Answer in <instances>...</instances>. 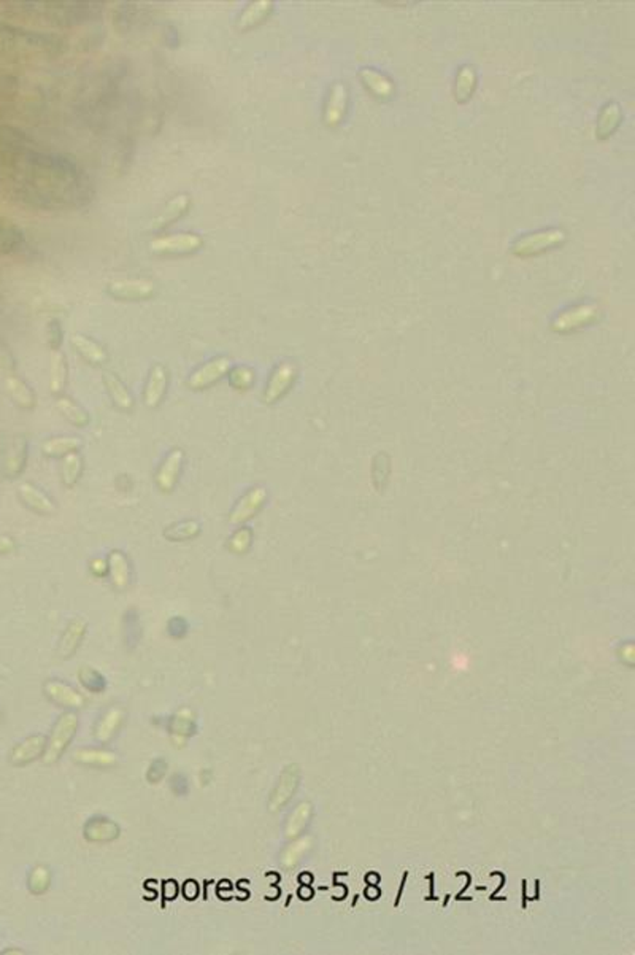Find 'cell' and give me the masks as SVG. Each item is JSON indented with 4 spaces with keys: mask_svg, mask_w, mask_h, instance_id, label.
I'll use <instances>...</instances> for the list:
<instances>
[{
    "mask_svg": "<svg viewBox=\"0 0 635 955\" xmlns=\"http://www.w3.org/2000/svg\"><path fill=\"white\" fill-rule=\"evenodd\" d=\"M16 549V542L13 537L0 534V555H7L10 552H13Z\"/></svg>",
    "mask_w": 635,
    "mask_h": 955,
    "instance_id": "cell-42",
    "label": "cell"
},
{
    "mask_svg": "<svg viewBox=\"0 0 635 955\" xmlns=\"http://www.w3.org/2000/svg\"><path fill=\"white\" fill-rule=\"evenodd\" d=\"M73 760L86 767H113L118 763V755L105 749H79L73 754Z\"/></svg>",
    "mask_w": 635,
    "mask_h": 955,
    "instance_id": "cell-18",
    "label": "cell"
},
{
    "mask_svg": "<svg viewBox=\"0 0 635 955\" xmlns=\"http://www.w3.org/2000/svg\"><path fill=\"white\" fill-rule=\"evenodd\" d=\"M81 447V440L78 437H54L44 445V451L48 456H59L64 453L75 451Z\"/></svg>",
    "mask_w": 635,
    "mask_h": 955,
    "instance_id": "cell-34",
    "label": "cell"
},
{
    "mask_svg": "<svg viewBox=\"0 0 635 955\" xmlns=\"http://www.w3.org/2000/svg\"><path fill=\"white\" fill-rule=\"evenodd\" d=\"M108 291L116 297L138 299L150 296L155 291V285L148 280H123L110 283Z\"/></svg>",
    "mask_w": 635,
    "mask_h": 955,
    "instance_id": "cell-11",
    "label": "cell"
},
{
    "mask_svg": "<svg viewBox=\"0 0 635 955\" xmlns=\"http://www.w3.org/2000/svg\"><path fill=\"white\" fill-rule=\"evenodd\" d=\"M296 376V367L292 364L284 363L278 367L277 371L273 372V376L268 382V387L266 391L264 399L267 404H272L278 399L280 396H283V393L292 382V378Z\"/></svg>",
    "mask_w": 635,
    "mask_h": 955,
    "instance_id": "cell-12",
    "label": "cell"
},
{
    "mask_svg": "<svg viewBox=\"0 0 635 955\" xmlns=\"http://www.w3.org/2000/svg\"><path fill=\"white\" fill-rule=\"evenodd\" d=\"M475 86V70L472 65H464L461 67L459 75L456 78V86H454V96L456 101L464 102L467 101L470 96H472V91Z\"/></svg>",
    "mask_w": 635,
    "mask_h": 955,
    "instance_id": "cell-30",
    "label": "cell"
},
{
    "mask_svg": "<svg viewBox=\"0 0 635 955\" xmlns=\"http://www.w3.org/2000/svg\"><path fill=\"white\" fill-rule=\"evenodd\" d=\"M620 121V107L618 103H608V105L603 108V112L601 115L599 124H597V136L601 139L608 137L612 134L616 126H618Z\"/></svg>",
    "mask_w": 635,
    "mask_h": 955,
    "instance_id": "cell-33",
    "label": "cell"
},
{
    "mask_svg": "<svg viewBox=\"0 0 635 955\" xmlns=\"http://www.w3.org/2000/svg\"><path fill=\"white\" fill-rule=\"evenodd\" d=\"M7 390L18 406L22 409H32L35 406V396L32 393V390L27 387L26 382H22L21 378L18 377H8L7 378Z\"/></svg>",
    "mask_w": 635,
    "mask_h": 955,
    "instance_id": "cell-24",
    "label": "cell"
},
{
    "mask_svg": "<svg viewBox=\"0 0 635 955\" xmlns=\"http://www.w3.org/2000/svg\"><path fill=\"white\" fill-rule=\"evenodd\" d=\"M78 679L84 688L91 693H103L107 690V679L99 671L89 666H83L78 672Z\"/></svg>",
    "mask_w": 635,
    "mask_h": 955,
    "instance_id": "cell-32",
    "label": "cell"
},
{
    "mask_svg": "<svg viewBox=\"0 0 635 955\" xmlns=\"http://www.w3.org/2000/svg\"><path fill=\"white\" fill-rule=\"evenodd\" d=\"M297 777L294 773H291V769H286V773L280 777L278 786L275 787V790L272 793L270 798V809L275 811L278 806H282L286 800H289L291 793L294 792L296 788Z\"/></svg>",
    "mask_w": 635,
    "mask_h": 955,
    "instance_id": "cell-25",
    "label": "cell"
},
{
    "mask_svg": "<svg viewBox=\"0 0 635 955\" xmlns=\"http://www.w3.org/2000/svg\"><path fill=\"white\" fill-rule=\"evenodd\" d=\"M181 461H183V451L180 449H175V450L169 453L166 461H164L161 469H159L156 482H157L159 488L164 489V492H170V489L174 488L175 482H176V477H178V473H180Z\"/></svg>",
    "mask_w": 635,
    "mask_h": 955,
    "instance_id": "cell-14",
    "label": "cell"
},
{
    "mask_svg": "<svg viewBox=\"0 0 635 955\" xmlns=\"http://www.w3.org/2000/svg\"><path fill=\"white\" fill-rule=\"evenodd\" d=\"M167 388V371L162 364H156L150 373V380L145 390V404L148 407H156L161 402Z\"/></svg>",
    "mask_w": 635,
    "mask_h": 955,
    "instance_id": "cell-13",
    "label": "cell"
},
{
    "mask_svg": "<svg viewBox=\"0 0 635 955\" xmlns=\"http://www.w3.org/2000/svg\"><path fill=\"white\" fill-rule=\"evenodd\" d=\"M46 747V736L44 734H34V736H29L22 741V743L18 744L13 750H11L10 762L13 767H26L30 762L37 760L44 755Z\"/></svg>",
    "mask_w": 635,
    "mask_h": 955,
    "instance_id": "cell-6",
    "label": "cell"
},
{
    "mask_svg": "<svg viewBox=\"0 0 635 955\" xmlns=\"http://www.w3.org/2000/svg\"><path fill=\"white\" fill-rule=\"evenodd\" d=\"M83 835L89 842H112L121 835V826L112 819L97 816L84 823Z\"/></svg>",
    "mask_w": 635,
    "mask_h": 955,
    "instance_id": "cell-5",
    "label": "cell"
},
{
    "mask_svg": "<svg viewBox=\"0 0 635 955\" xmlns=\"http://www.w3.org/2000/svg\"><path fill=\"white\" fill-rule=\"evenodd\" d=\"M230 367V359L221 357L207 363L204 367H200L199 371H195L191 377H189V387L192 390H202L205 387H209L210 383L216 382L219 377H223L225 372L229 371Z\"/></svg>",
    "mask_w": 635,
    "mask_h": 955,
    "instance_id": "cell-8",
    "label": "cell"
},
{
    "mask_svg": "<svg viewBox=\"0 0 635 955\" xmlns=\"http://www.w3.org/2000/svg\"><path fill=\"white\" fill-rule=\"evenodd\" d=\"M596 315H597V305H594V304L578 305V307L567 310V312H564V314H561L558 318H556L554 323H553V328L556 331L575 329L578 326H582V324H586L588 321H591Z\"/></svg>",
    "mask_w": 635,
    "mask_h": 955,
    "instance_id": "cell-10",
    "label": "cell"
},
{
    "mask_svg": "<svg viewBox=\"0 0 635 955\" xmlns=\"http://www.w3.org/2000/svg\"><path fill=\"white\" fill-rule=\"evenodd\" d=\"M249 542H251V532L247 528H243L240 531H237L234 537L230 539V550L232 552L242 553L249 547Z\"/></svg>",
    "mask_w": 635,
    "mask_h": 955,
    "instance_id": "cell-39",
    "label": "cell"
},
{
    "mask_svg": "<svg viewBox=\"0 0 635 955\" xmlns=\"http://www.w3.org/2000/svg\"><path fill=\"white\" fill-rule=\"evenodd\" d=\"M84 633H86V622L75 618V620L69 623V627L65 628L63 634V639L59 642L58 653L60 655V658H69L77 652L79 642L84 638Z\"/></svg>",
    "mask_w": 635,
    "mask_h": 955,
    "instance_id": "cell-15",
    "label": "cell"
},
{
    "mask_svg": "<svg viewBox=\"0 0 635 955\" xmlns=\"http://www.w3.org/2000/svg\"><path fill=\"white\" fill-rule=\"evenodd\" d=\"M361 77H362V79H364V83L367 84V86H369L372 91H374V93H375L377 96H380V97H384V99H388V97H391V96L394 94V86H393V83H391L386 77H383V75H380V73H377L375 70H372V69H362V70H361Z\"/></svg>",
    "mask_w": 635,
    "mask_h": 955,
    "instance_id": "cell-26",
    "label": "cell"
},
{
    "mask_svg": "<svg viewBox=\"0 0 635 955\" xmlns=\"http://www.w3.org/2000/svg\"><path fill=\"white\" fill-rule=\"evenodd\" d=\"M183 892H185V897L188 899H194L199 893V887H197V884L194 883V880H189V883L185 884V889H183Z\"/></svg>",
    "mask_w": 635,
    "mask_h": 955,
    "instance_id": "cell-43",
    "label": "cell"
},
{
    "mask_svg": "<svg viewBox=\"0 0 635 955\" xmlns=\"http://www.w3.org/2000/svg\"><path fill=\"white\" fill-rule=\"evenodd\" d=\"M202 245V238L195 234H175L155 238L150 243L151 252L155 253H188L197 250Z\"/></svg>",
    "mask_w": 635,
    "mask_h": 955,
    "instance_id": "cell-4",
    "label": "cell"
},
{
    "mask_svg": "<svg viewBox=\"0 0 635 955\" xmlns=\"http://www.w3.org/2000/svg\"><path fill=\"white\" fill-rule=\"evenodd\" d=\"M170 788H172V792L178 795V797H183V795L188 793V777L183 773L174 774L172 779H170Z\"/></svg>",
    "mask_w": 635,
    "mask_h": 955,
    "instance_id": "cell-41",
    "label": "cell"
},
{
    "mask_svg": "<svg viewBox=\"0 0 635 955\" xmlns=\"http://www.w3.org/2000/svg\"><path fill=\"white\" fill-rule=\"evenodd\" d=\"M126 719V711L123 706H110L97 719L94 725V738L100 744H107L118 734L119 728L123 726Z\"/></svg>",
    "mask_w": 635,
    "mask_h": 955,
    "instance_id": "cell-3",
    "label": "cell"
},
{
    "mask_svg": "<svg viewBox=\"0 0 635 955\" xmlns=\"http://www.w3.org/2000/svg\"><path fill=\"white\" fill-rule=\"evenodd\" d=\"M26 451H27V444L24 437H20L15 440L13 447L7 456V475L8 477H16L21 474V470L24 469V463H26Z\"/></svg>",
    "mask_w": 635,
    "mask_h": 955,
    "instance_id": "cell-27",
    "label": "cell"
},
{
    "mask_svg": "<svg viewBox=\"0 0 635 955\" xmlns=\"http://www.w3.org/2000/svg\"><path fill=\"white\" fill-rule=\"evenodd\" d=\"M79 473H81V460L77 453H69L63 463V477L65 485H75Z\"/></svg>",
    "mask_w": 635,
    "mask_h": 955,
    "instance_id": "cell-37",
    "label": "cell"
},
{
    "mask_svg": "<svg viewBox=\"0 0 635 955\" xmlns=\"http://www.w3.org/2000/svg\"><path fill=\"white\" fill-rule=\"evenodd\" d=\"M58 409L63 412L64 417L67 420H70L73 425L77 426H86L89 423V415L84 412V410L77 406L75 402H72L70 399H65V397H60L58 399Z\"/></svg>",
    "mask_w": 635,
    "mask_h": 955,
    "instance_id": "cell-35",
    "label": "cell"
},
{
    "mask_svg": "<svg viewBox=\"0 0 635 955\" xmlns=\"http://www.w3.org/2000/svg\"><path fill=\"white\" fill-rule=\"evenodd\" d=\"M305 809H307L305 805L299 806L297 809L294 811V814L291 816L289 823H288V826H286V833H288V836H294L297 831L302 828L303 820H305V817H307V811H305Z\"/></svg>",
    "mask_w": 635,
    "mask_h": 955,
    "instance_id": "cell-40",
    "label": "cell"
},
{
    "mask_svg": "<svg viewBox=\"0 0 635 955\" xmlns=\"http://www.w3.org/2000/svg\"><path fill=\"white\" fill-rule=\"evenodd\" d=\"M346 101H348V91L345 88V84H341V83L334 84V88L331 91V96H329L327 105H326V113H325V120L327 122V126H337L340 120L343 118L345 110H346Z\"/></svg>",
    "mask_w": 635,
    "mask_h": 955,
    "instance_id": "cell-16",
    "label": "cell"
},
{
    "mask_svg": "<svg viewBox=\"0 0 635 955\" xmlns=\"http://www.w3.org/2000/svg\"><path fill=\"white\" fill-rule=\"evenodd\" d=\"M169 730L175 736L188 738L192 736L197 731V724H195L194 715L189 709H181V711L176 712L172 719L169 722Z\"/></svg>",
    "mask_w": 635,
    "mask_h": 955,
    "instance_id": "cell-23",
    "label": "cell"
},
{
    "mask_svg": "<svg viewBox=\"0 0 635 955\" xmlns=\"http://www.w3.org/2000/svg\"><path fill=\"white\" fill-rule=\"evenodd\" d=\"M18 492H20L21 499L30 507V509H34V511L40 512V513H53L54 511H56V507H54L53 501L48 498V496L41 493L39 488H35L32 483H27V482L21 483L20 488H18Z\"/></svg>",
    "mask_w": 635,
    "mask_h": 955,
    "instance_id": "cell-17",
    "label": "cell"
},
{
    "mask_svg": "<svg viewBox=\"0 0 635 955\" xmlns=\"http://www.w3.org/2000/svg\"><path fill=\"white\" fill-rule=\"evenodd\" d=\"M188 205H189V196H186V194L176 196L174 200L169 202L166 209L161 212V215L152 219L148 228L150 229H159V228H162V226L172 223L174 219L178 218L181 213L188 209Z\"/></svg>",
    "mask_w": 635,
    "mask_h": 955,
    "instance_id": "cell-19",
    "label": "cell"
},
{
    "mask_svg": "<svg viewBox=\"0 0 635 955\" xmlns=\"http://www.w3.org/2000/svg\"><path fill=\"white\" fill-rule=\"evenodd\" d=\"M78 730V715L75 712H64L54 724L50 738L46 739V747L44 752L45 764L56 763L69 747L70 741L75 738Z\"/></svg>",
    "mask_w": 635,
    "mask_h": 955,
    "instance_id": "cell-1",
    "label": "cell"
},
{
    "mask_svg": "<svg viewBox=\"0 0 635 955\" xmlns=\"http://www.w3.org/2000/svg\"><path fill=\"white\" fill-rule=\"evenodd\" d=\"M93 571H94L96 574H103V572H105V566H103L102 560L93 563Z\"/></svg>",
    "mask_w": 635,
    "mask_h": 955,
    "instance_id": "cell-44",
    "label": "cell"
},
{
    "mask_svg": "<svg viewBox=\"0 0 635 955\" xmlns=\"http://www.w3.org/2000/svg\"><path fill=\"white\" fill-rule=\"evenodd\" d=\"M565 238V232L563 229H548V231H540L535 232V234L524 236L521 238L513 243V253L518 256H528L539 253L542 250H545L548 247H553V245L561 243Z\"/></svg>",
    "mask_w": 635,
    "mask_h": 955,
    "instance_id": "cell-2",
    "label": "cell"
},
{
    "mask_svg": "<svg viewBox=\"0 0 635 955\" xmlns=\"http://www.w3.org/2000/svg\"><path fill=\"white\" fill-rule=\"evenodd\" d=\"M273 4L270 0H256L249 7L243 11V15L240 16V21H238V29H248L256 24L261 23L264 18L272 11Z\"/></svg>",
    "mask_w": 635,
    "mask_h": 955,
    "instance_id": "cell-22",
    "label": "cell"
},
{
    "mask_svg": "<svg viewBox=\"0 0 635 955\" xmlns=\"http://www.w3.org/2000/svg\"><path fill=\"white\" fill-rule=\"evenodd\" d=\"M199 531L200 525L195 522V520H189V522L170 526V528H167L166 532H164V536H166L169 541H185V539L199 534Z\"/></svg>",
    "mask_w": 635,
    "mask_h": 955,
    "instance_id": "cell-36",
    "label": "cell"
},
{
    "mask_svg": "<svg viewBox=\"0 0 635 955\" xmlns=\"http://www.w3.org/2000/svg\"><path fill=\"white\" fill-rule=\"evenodd\" d=\"M267 498L266 488L256 487L248 494L243 496L240 499V503L235 506V509L232 511L229 522L232 525H238L247 522L248 518H251L256 512L259 511V507L264 504V501Z\"/></svg>",
    "mask_w": 635,
    "mask_h": 955,
    "instance_id": "cell-9",
    "label": "cell"
},
{
    "mask_svg": "<svg viewBox=\"0 0 635 955\" xmlns=\"http://www.w3.org/2000/svg\"><path fill=\"white\" fill-rule=\"evenodd\" d=\"M110 574H112V580L116 589L124 590L126 587L129 585L131 580L129 563H127L126 555L118 552V550L110 553Z\"/></svg>",
    "mask_w": 635,
    "mask_h": 955,
    "instance_id": "cell-20",
    "label": "cell"
},
{
    "mask_svg": "<svg viewBox=\"0 0 635 955\" xmlns=\"http://www.w3.org/2000/svg\"><path fill=\"white\" fill-rule=\"evenodd\" d=\"M167 769H169L167 762L164 760V758H156V760L151 762L148 771H146V781L150 783L161 782L164 777H166Z\"/></svg>",
    "mask_w": 635,
    "mask_h": 955,
    "instance_id": "cell-38",
    "label": "cell"
},
{
    "mask_svg": "<svg viewBox=\"0 0 635 955\" xmlns=\"http://www.w3.org/2000/svg\"><path fill=\"white\" fill-rule=\"evenodd\" d=\"M51 885V871L45 865L35 866L27 878V887L34 895H44Z\"/></svg>",
    "mask_w": 635,
    "mask_h": 955,
    "instance_id": "cell-29",
    "label": "cell"
},
{
    "mask_svg": "<svg viewBox=\"0 0 635 955\" xmlns=\"http://www.w3.org/2000/svg\"><path fill=\"white\" fill-rule=\"evenodd\" d=\"M50 388L54 395L60 393L64 390L65 385V377H67V369H65V361L60 352H53L51 353V371H50Z\"/></svg>",
    "mask_w": 635,
    "mask_h": 955,
    "instance_id": "cell-31",
    "label": "cell"
},
{
    "mask_svg": "<svg viewBox=\"0 0 635 955\" xmlns=\"http://www.w3.org/2000/svg\"><path fill=\"white\" fill-rule=\"evenodd\" d=\"M44 690L48 700H51L58 706L70 709H79L84 706V696L63 681H48Z\"/></svg>",
    "mask_w": 635,
    "mask_h": 955,
    "instance_id": "cell-7",
    "label": "cell"
},
{
    "mask_svg": "<svg viewBox=\"0 0 635 955\" xmlns=\"http://www.w3.org/2000/svg\"><path fill=\"white\" fill-rule=\"evenodd\" d=\"M103 382H105L107 388H108V393H110V396H112V399H113L116 406H118L119 409H123V410H129L132 407L133 401H132L131 393L126 390L123 382H121L119 378L114 376V373H112V372L103 373Z\"/></svg>",
    "mask_w": 635,
    "mask_h": 955,
    "instance_id": "cell-21",
    "label": "cell"
},
{
    "mask_svg": "<svg viewBox=\"0 0 635 955\" xmlns=\"http://www.w3.org/2000/svg\"><path fill=\"white\" fill-rule=\"evenodd\" d=\"M73 345L77 347V350L83 354L84 358H88L91 363L100 364L103 361H107V354L102 348L88 338H84L81 334H75L72 338Z\"/></svg>",
    "mask_w": 635,
    "mask_h": 955,
    "instance_id": "cell-28",
    "label": "cell"
}]
</instances>
